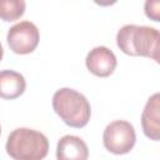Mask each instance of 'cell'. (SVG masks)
<instances>
[{
	"label": "cell",
	"mask_w": 160,
	"mask_h": 160,
	"mask_svg": "<svg viewBox=\"0 0 160 160\" xmlns=\"http://www.w3.org/2000/svg\"><path fill=\"white\" fill-rule=\"evenodd\" d=\"M119 49L130 56H144L159 62V30L134 24L124 25L116 35Z\"/></svg>",
	"instance_id": "cell-1"
},
{
	"label": "cell",
	"mask_w": 160,
	"mask_h": 160,
	"mask_svg": "<svg viewBox=\"0 0 160 160\" xmlns=\"http://www.w3.org/2000/svg\"><path fill=\"white\" fill-rule=\"evenodd\" d=\"M52 108L68 126L80 129L86 126L90 120V102L74 89L62 88L58 90L52 96Z\"/></svg>",
	"instance_id": "cell-2"
},
{
	"label": "cell",
	"mask_w": 160,
	"mask_h": 160,
	"mask_svg": "<svg viewBox=\"0 0 160 160\" xmlns=\"http://www.w3.org/2000/svg\"><path fill=\"white\" fill-rule=\"evenodd\" d=\"M6 152L15 160H40L48 155V138L32 129L19 128L8 136Z\"/></svg>",
	"instance_id": "cell-3"
},
{
	"label": "cell",
	"mask_w": 160,
	"mask_h": 160,
	"mask_svg": "<svg viewBox=\"0 0 160 160\" xmlns=\"http://www.w3.org/2000/svg\"><path fill=\"white\" fill-rule=\"evenodd\" d=\"M135 141V129L125 120H115L110 122L102 134V144L105 149L116 155L128 154L134 148Z\"/></svg>",
	"instance_id": "cell-4"
},
{
	"label": "cell",
	"mask_w": 160,
	"mask_h": 160,
	"mask_svg": "<svg viewBox=\"0 0 160 160\" xmlns=\"http://www.w3.org/2000/svg\"><path fill=\"white\" fill-rule=\"evenodd\" d=\"M6 40L10 49L15 54H30L36 49L39 44V29L31 21H20L9 29Z\"/></svg>",
	"instance_id": "cell-5"
},
{
	"label": "cell",
	"mask_w": 160,
	"mask_h": 160,
	"mask_svg": "<svg viewBox=\"0 0 160 160\" xmlns=\"http://www.w3.org/2000/svg\"><path fill=\"white\" fill-rule=\"evenodd\" d=\"M88 70L99 78L110 76L116 68V56L106 46H96L89 51L85 59Z\"/></svg>",
	"instance_id": "cell-6"
},
{
	"label": "cell",
	"mask_w": 160,
	"mask_h": 160,
	"mask_svg": "<svg viewBox=\"0 0 160 160\" xmlns=\"http://www.w3.org/2000/svg\"><path fill=\"white\" fill-rule=\"evenodd\" d=\"M141 128L146 138L158 141L160 139V95L155 92L145 104L141 114Z\"/></svg>",
	"instance_id": "cell-7"
},
{
	"label": "cell",
	"mask_w": 160,
	"mask_h": 160,
	"mask_svg": "<svg viewBox=\"0 0 160 160\" xmlns=\"http://www.w3.org/2000/svg\"><path fill=\"white\" fill-rule=\"evenodd\" d=\"M56 158L59 160H86L89 158V149L81 138L65 135L58 141Z\"/></svg>",
	"instance_id": "cell-8"
},
{
	"label": "cell",
	"mask_w": 160,
	"mask_h": 160,
	"mask_svg": "<svg viewBox=\"0 0 160 160\" xmlns=\"http://www.w3.org/2000/svg\"><path fill=\"white\" fill-rule=\"evenodd\" d=\"M26 89L25 78L14 70L0 71V98L12 100L24 94Z\"/></svg>",
	"instance_id": "cell-9"
},
{
	"label": "cell",
	"mask_w": 160,
	"mask_h": 160,
	"mask_svg": "<svg viewBox=\"0 0 160 160\" xmlns=\"http://www.w3.org/2000/svg\"><path fill=\"white\" fill-rule=\"evenodd\" d=\"M26 9L25 0H0V19L4 21L19 20Z\"/></svg>",
	"instance_id": "cell-10"
},
{
	"label": "cell",
	"mask_w": 160,
	"mask_h": 160,
	"mask_svg": "<svg viewBox=\"0 0 160 160\" xmlns=\"http://www.w3.org/2000/svg\"><path fill=\"white\" fill-rule=\"evenodd\" d=\"M145 15L152 21H160V0H145Z\"/></svg>",
	"instance_id": "cell-11"
},
{
	"label": "cell",
	"mask_w": 160,
	"mask_h": 160,
	"mask_svg": "<svg viewBox=\"0 0 160 160\" xmlns=\"http://www.w3.org/2000/svg\"><path fill=\"white\" fill-rule=\"evenodd\" d=\"M118 0H94L95 4L100 5V6H111L116 2Z\"/></svg>",
	"instance_id": "cell-12"
},
{
	"label": "cell",
	"mask_w": 160,
	"mask_h": 160,
	"mask_svg": "<svg viewBox=\"0 0 160 160\" xmlns=\"http://www.w3.org/2000/svg\"><path fill=\"white\" fill-rule=\"evenodd\" d=\"M2 55H4V50H2V46H1V42H0V61L2 59Z\"/></svg>",
	"instance_id": "cell-13"
},
{
	"label": "cell",
	"mask_w": 160,
	"mask_h": 160,
	"mask_svg": "<svg viewBox=\"0 0 160 160\" xmlns=\"http://www.w3.org/2000/svg\"><path fill=\"white\" fill-rule=\"evenodd\" d=\"M0 135H1V125H0Z\"/></svg>",
	"instance_id": "cell-14"
}]
</instances>
